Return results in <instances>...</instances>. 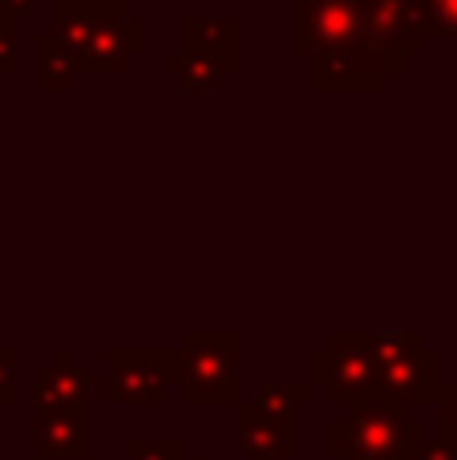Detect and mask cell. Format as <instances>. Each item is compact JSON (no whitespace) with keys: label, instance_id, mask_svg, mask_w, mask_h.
Masks as SVG:
<instances>
[{"label":"cell","instance_id":"cell-1","mask_svg":"<svg viewBox=\"0 0 457 460\" xmlns=\"http://www.w3.org/2000/svg\"><path fill=\"white\" fill-rule=\"evenodd\" d=\"M53 32L77 53V73H126L146 53V16L102 13L94 0H53Z\"/></svg>","mask_w":457,"mask_h":460},{"label":"cell","instance_id":"cell-2","mask_svg":"<svg viewBox=\"0 0 457 460\" xmlns=\"http://www.w3.org/2000/svg\"><path fill=\"white\" fill-rule=\"evenodd\" d=\"M421 440V420L405 416V408L385 396L361 400L328 424V456L336 460H397L417 453Z\"/></svg>","mask_w":457,"mask_h":460},{"label":"cell","instance_id":"cell-3","mask_svg":"<svg viewBox=\"0 0 457 460\" xmlns=\"http://www.w3.org/2000/svg\"><path fill=\"white\" fill-rule=\"evenodd\" d=\"M178 388L186 404H239V332L186 327Z\"/></svg>","mask_w":457,"mask_h":460},{"label":"cell","instance_id":"cell-4","mask_svg":"<svg viewBox=\"0 0 457 460\" xmlns=\"http://www.w3.org/2000/svg\"><path fill=\"white\" fill-rule=\"evenodd\" d=\"M308 372H312V388L328 392L332 404H361V400L377 396V356H372V332H356V327H336L328 332V343L308 356Z\"/></svg>","mask_w":457,"mask_h":460},{"label":"cell","instance_id":"cell-5","mask_svg":"<svg viewBox=\"0 0 457 460\" xmlns=\"http://www.w3.org/2000/svg\"><path fill=\"white\" fill-rule=\"evenodd\" d=\"M105 364H110L105 380L110 404H158L170 388L183 384V348H110Z\"/></svg>","mask_w":457,"mask_h":460},{"label":"cell","instance_id":"cell-6","mask_svg":"<svg viewBox=\"0 0 457 460\" xmlns=\"http://www.w3.org/2000/svg\"><path fill=\"white\" fill-rule=\"evenodd\" d=\"M405 65L381 53L369 37L340 49H320L308 57V85L316 93H381L389 77H397Z\"/></svg>","mask_w":457,"mask_h":460},{"label":"cell","instance_id":"cell-7","mask_svg":"<svg viewBox=\"0 0 457 460\" xmlns=\"http://www.w3.org/2000/svg\"><path fill=\"white\" fill-rule=\"evenodd\" d=\"M364 37L361 0H291V49L312 57Z\"/></svg>","mask_w":457,"mask_h":460},{"label":"cell","instance_id":"cell-8","mask_svg":"<svg viewBox=\"0 0 457 460\" xmlns=\"http://www.w3.org/2000/svg\"><path fill=\"white\" fill-rule=\"evenodd\" d=\"M442 356L437 348H426L421 343L417 351L393 359V364L381 367L377 376V396L393 400V404H437L442 396Z\"/></svg>","mask_w":457,"mask_h":460},{"label":"cell","instance_id":"cell-9","mask_svg":"<svg viewBox=\"0 0 457 460\" xmlns=\"http://www.w3.org/2000/svg\"><path fill=\"white\" fill-rule=\"evenodd\" d=\"M94 448L89 412L37 408L32 412V456L37 460H85Z\"/></svg>","mask_w":457,"mask_h":460},{"label":"cell","instance_id":"cell-10","mask_svg":"<svg viewBox=\"0 0 457 460\" xmlns=\"http://www.w3.org/2000/svg\"><path fill=\"white\" fill-rule=\"evenodd\" d=\"M178 53L231 77L239 69V21L235 16H211V21L183 16V49Z\"/></svg>","mask_w":457,"mask_h":460},{"label":"cell","instance_id":"cell-11","mask_svg":"<svg viewBox=\"0 0 457 460\" xmlns=\"http://www.w3.org/2000/svg\"><path fill=\"white\" fill-rule=\"evenodd\" d=\"M89 372L73 359L69 348H57L49 364L37 367L32 376V400L37 408H69V412H89Z\"/></svg>","mask_w":457,"mask_h":460},{"label":"cell","instance_id":"cell-12","mask_svg":"<svg viewBox=\"0 0 457 460\" xmlns=\"http://www.w3.org/2000/svg\"><path fill=\"white\" fill-rule=\"evenodd\" d=\"M235 432H239V448L251 460H288L291 456V420L264 416L251 400L235 404Z\"/></svg>","mask_w":457,"mask_h":460},{"label":"cell","instance_id":"cell-13","mask_svg":"<svg viewBox=\"0 0 457 460\" xmlns=\"http://www.w3.org/2000/svg\"><path fill=\"white\" fill-rule=\"evenodd\" d=\"M32 49H37L32 89H37V93H69L73 81H77V53H73L57 32H37Z\"/></svg>","mask_w":457,"mask_h":460},{"label":"cell","instance_id":"cell-14","mask_svg":"<svg viewBox=\"0 0 457 460\" xmlns=\"http://www.w3.org/2000/svg\"><path fill=\"white\" fill-rule=\"evenodd\" d=\"M312 396H316L312 384H264V388H259V396L251 400V404H255L264 416L291 420V412H296L300 404H308Z\"/></svg>","mask_w":457,"mask_h":460},{"label":"cell","instance_id":"cell-15","mask_svg":"<svg viewBox=\"0 0 457 460\" xmlns=\"http://www.w3.org/2000/svg\"><path fill=\"white\" fill-rule=\"evenodd\" d=\"M421 332H413V327H393V332H372V356H377V367L393 364V359L409 356V351L421 348Z\"/></svg>","mask_w":457,"mask_h":460},{"label":"cell","instance_id":"cell-16","mask_svg":"<svg viewBox=\"0 0 457 460\" xmlns=\"http://www.w3.org/2000/svg\"><path fill=\"white\" fill-rule=\"evenodd\" d=\"M421 37H453L457 40V0H417Z\"/></svg>","mask_w":457,"mask_h":460},{"label":"cell","instance_id":"cell-17","mask_svg":"<svg viewBox=\"0 0 457 460\" xmlns=\"http://www.w3.org/2000/svg\"><path fill=\"white\" fill-rule=\"evenodd\" d=\"M186 445L178 437L166 440H146V437H130L126 440V460H186Z\"/></svg>","mask_w":457,"mask_h":460},{"label":"cell","instance_id":"cell-18","mask_svg":"<svg viewBox=\"0 0 457 460\" xmlns=\"http://www.w3.org/2000/svg\"><path fill=\"white\" fill-rule=\"evenodd\" d=\"M21 356L16 348H0V408L21 400Z\"/></svg>","mask_w":457,"mask_h":460},{"label":"cell","instance_id":"cell-19","mask_svg":"<svg viewBox=\"0 0 457 460\" xmlns=\"http://www.w3.org/2000/svg\"><path fill=\"white\" fill-rule=\"evenodd\" d=\"M437 437L457 448V384H445L437 396Z\"/></svg>","mask_w":457,"mask_h":460},{"label":"cell","instance_id":"cell-20","mask_svg":"<svg viewBox=\"0 0 457 460\" xmlns=\"http://www.w3.org/2000/svg\"><path fill=\"white\" fill-rule=\"evenodd\" d=\"M16 69H21V32H16V21L0 16V77Z\"/></svg>","mask_w":457,"mask_h":460},{"label":"cell","instance_id":"cell-21","mask_svg":"<svg viewBox=\"0 0 457 460\" xmlns=\"http://www.w3.org/2000/svg\"><path fill=\"white\" fill-rule=\"evenodd\" d=\"M417 460H457V448L445 445L442 437H429V440H421Z\"/></svg>","mask_w":457,"mask_h":460},{"label":"cell","instance_id":"cell-22","mask_svg":"<svg viewBox=\"0 0 457 460\" xmlns=\"http://www.w3.org/2000/svg\"><path fill=\"white\" fill-rule=\"evenodd\" d=\"M32 4H37V0H0V16H8V21H21V16L32 13Z\"/></svg>","mask_w":457,"mask_h":460},{"label":"cell","instance_id":"cell-23","mask_svg":"<svg viewBox=\"0 0 457 460\" xmlns=\"http://www.w3.org/2000/svg\"><path fill=\"white\" fill-rule=\"evenodd\" d=\"M102 13H113V16H121V13H130V0H94Z\"/></svg>","mask_w":457,"mask_h":460},{"label":"cell","instance_id":"cell-24","mask_svg":"<svg viewBox=\"0 0 457 460\" xmlns=\"http://www.w3.org/2000/svg\"><path fill=\"white\" fill-rule=\"evenodd\" d=\"M397 460H417V453H409V456H397Z\"/></svg>","mask_w":457,"mask_h":460},{"label":"cell","instance_id":"cell-25","mask_svg":"<svg viewBox=\"0 0 457 460\" xmlns=\"http://www.w3.org/2000/svg\"><path fill=\"white\" fill-rule=\"evenodd\" d=\"M186 460H199V456H186Z\"/></svg>","mask_w":457,"mask_h":460}]
</instances>
